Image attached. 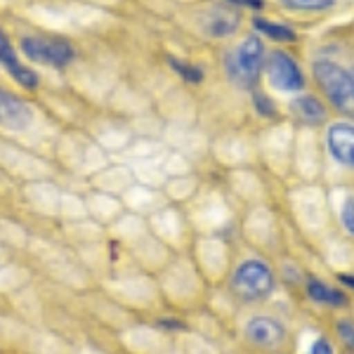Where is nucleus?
<instances>
[{"label":"nucleus","instance_id":"nucleus-18","mask_svg":"<svg viewBox=\"0 0 354 354\" xmlns=\"http://www.w3.org/2000/svg\"><path fill=\"white\" fill-rule=\"evenodd\" d=\"M255 106H258V111H260V113H265V116H274L272 102L267 100L265 95H255Z\"/></svg>","mask_w":354,"mask_h":354},{"label":"nucleus","instance_id":"nucleus-12","mask_svg":"<svg viewBox=\"0 0 354 354\" xmlns=\"http://www.w3.org/2000/svg\"><path fill=\"white\" fill-rule=\"evenodd\" d=\"M239 24V17L234 10H227V8H215L213 15L208 19V33L215 38L220 36H230V33L236 28Z\"/></svg>","mask_w":354,"mask_h":354},{"label":"nucleus","instance_id":"nucleus-4","mask_svg":"<svg viewBox=\"0 0 354 354\" xmlns=\"http://www.w3.org/2000/svg\"><path fill=\"white\" fill-rule=\"evenodd\" d=\"M21 53L28 59L41 62L48 66H66L73 59L71 43L62 41V38H41V36H28L21 41Z\"/></svg>","mask_w":354,"mask_h":354},{"label":"nucleus","instance_id":"nucleus-1","mask_svg":"<svg viewBox=\"0 0 354 354\" xmlns=\"http://www.w3.org/2000/svg\"><path fill=\"white\" fill-rule=\"evenodd\" d=\"M262 62H265V45L260 38L250 36L239 43L227 57V76L239 88H253L260 78Z\"/></svg>","mask_w":354,"mask_h":354},{"label":"nucleus","instance_id":"nucleus-7","mask_svg":"<svg viewBox=\"0 0 354 354\" xmlns=\"http://www.w3.org/2000/svg\"><path fill=\"white\" fill-rule=\"evenodd\" d=\"M328 151L338 163L354 168V125L333 123L328 128Z\"/></svg>","mask_w":354,"mask_h":354},{"label":"nucleus","instance_id":"nucleus-14","mask_svg":"<svg viewBox=\"0 0 354 354\" xmlns=\"http://www.w3.org/2000/svg\"><path fill=\"white\" fill-rule=\"evenodd\" d=\"M170 66L177 71V76H182L185 81H189V83H201L203 81V71L198 66H192V64H187V62H180V59H175V57H170Z\"/></svg>","mask_w":354,"mask_h":354},{"label":"nucleus","instance_id":"nucleus-16","mask_svg":"<svg viewBox=\"0 0 354 354\" xmlns=\"http://www.w3.org/2000/svg\"><path fill=\"white\" fill-rule=\"evenodd\" d=\"M340 222H342V227H345V232L354 236V196H347L345 203H342Z\"/></svg>","mask_w":354,"mask_h":354},{"label":"nucleus","instance_id":"nucleus-9","mask_svg":"<svg viewBox=\"0 0 354 354\" xmlns=\"http://www.w3.org/2000/svg\"><path fill=\"white\" fill-rule=\"evenodd\" d=\"M245 335L260 347H274L283 340V326L270 317H255L245 324Z\"/></svg>","mask_w":354,"mask_h":354},{"label":"nucleus","instance_id":"nucleus-17","mask_svg":"<svg viewBox=\"0 0 354 354\" xmlns=\"http://www.w3.org/2000/svg\"><path fill=\"white\" fill-rule=\"evenodd\" d=\"M338 333H340V340L347 345V350L354 352V324L350 322H340L338 324Z\"/></svg>","mask_w":354,"mask_h":354},{"label":"nucleus","instance_id":"nucleus-21","mask_svg":"<svg viewBox=\"0 0 354 354\" xmlns=\"http://www.w3.org/2000/svg\"><path fill=\"white\" fill-rule=\"evenodd\" d=\"M338 279H340L342 283H345V286H352L354 288V277H350V274H340Z\"/></svg>","mask_w":354,"mask_h":354},{"label":"nucleus","instance_id":"nucleus-13","mask_svg":"<svg viewBox=\"0 0 354 354\" xmlns=\"http://www.w3.org/2000/svg\"><path fill=\"white\" fill-rule=\"evenodd\" d=\"M253 26L258 28L260 33H265V36L274 38V41H283V43H293L295 41L293 28H288L283 24H274V21H270V19H260V17H255Z\"/></svg>","mask_w":354,"mask_h":354},{"label":"nucleus","instance_id":"nucleus-19","mask_svg":"<svg viewBox=\"0 0 354 354\" xmlns=\"http://www.w3.org/2000/svg\"><path fill=\"white\" fill-rule=\"evenodd\" d=\"M310 354H333V347H330V342H328V340L319 338V340H317V342H314V345H312Z\"/></svg>","mask_w":354,"mask_h":354},{"label":"nucleus","instance_id":"nucleus-2","mask_svg":"<svg viewBox=\"0 0 354 354\" xmlns=\"http://www.w3.org/2000/svg\"><path fill=\"white\" fill-rule=\"evenodd\" d=\"M314 76H317L322 90L326 93L330 104L338 111L354 116V76L345 71L342 66L333 64V62H317L314 64Z\"/></svg>","mask_w":354,"mask_h":354},{"label":"nucleus","instance_id":"nucleus-20","mask_svg":"<svg viewBox=\"0 0 354 354\" xmlns=\"http://www.w3.org/2000/svg\"><path fill=\"white\" fill-rule=\"evenodd\" d=\"M230 3L243 5V8H253V10H260L262 5H265V0H230Z\"/></svg>","mask_w":354,"mask_h":354},{"label":"nucleus","instance_id":"nucleus-11","mask_svg":"<svg viewBox=\"0 0 354 354\" xmlns=\"http://www.w3.org/2000/svg\"><path fill=\"white\" fill-rule=\"evenodd\" d=\"M307 293H310V298L314 302H324V305H330V307H345L347 305L345 293L326 286L324 281H317V279H310V281H307Z\"/></svg>","mask_w":354,"mask_h":354},{"label":"nucleus","instance_id":"nucleus-8","mask_svg":"<svg viewBox=\"0 0 354 354\" xmlns=\"http://www.w3.org/2000/svg\"><path fill=\"white\" fill-rule=\"evenodd\" d=\"M0 64L8 68L10 76H12L19 85H24V88H36L38 85L36 71H31L28 66L21 64L19 57H17V53H15V48L10 45V41L5 38L3 31H0Z\"/></svg>","mask_w":354,"mask_h":354},{"label":"nucleus","instance_id":"nucleus-10","mask_svg":"<svg viewBox=\"0 0 354 354\" xmlns=\"http://www.w3.org/2000/svg\"><path fill=\"white\" fill-rule=\"evenodd\" d=\"M290 109L305 123H324V118H326V109L317 97H298L290 104Z\"/></svg>","mask_w":354,"mask_h":354},{"label":"nucleus","instance_id":"nucleus-15","mask_svg":"<svg viewBox=\"0 0 354 354\" xmlns=\"http://www.w3.org/2000/svg\"><path fill=\"white\" fill-rule=\"evenodd\" d=\"M281 3L293 10H326L333 5V0H281Z\"/></svg>","mask_w":354,"mask_h":354},{"label":"nucleus","instance_id":"nucleus-5","mask_svg":"<svg viewBox=\"0 0 354 354\" xmlns=\"http://www.w3.org/2000/svg\"><path fill=\"white\" fill-rule=\"evenodd\" d=\"M267 78H270L272 88L281 90V93H298L305 85L298 62L286 53H274L270 57V62H267Z\"/></svg>","mask_w":354,"mask_h":354},{"label":"nucleus","instance_id":"nucleus-3","mask_svg":"<svg viewBox=\"0 0 354 354\" xmlns=\"http://www.w3.org/2000/svg\"><path fill=\"white\" fill-rule=\"evenodd\" d=\"M232 290L245 302L265 300L274 290V272L262 260H245L232 274Z\"/></svg>","mask_w":354,"mask_h":354},{"label":"nucleus","instance_id":"nucleus-6","mask_svg":"<svg viewBox=\"0 0 354 354\" xmlns=\"http://www.w3.org/2000/svg\"><path fill=\"white\" fill-rule=\"evenodd\" d=\"M33 121V111L19 97L0 90V125L8 130H24Z\"/></svg>","mask_w":354,"mask_h":354}]
</instances>
